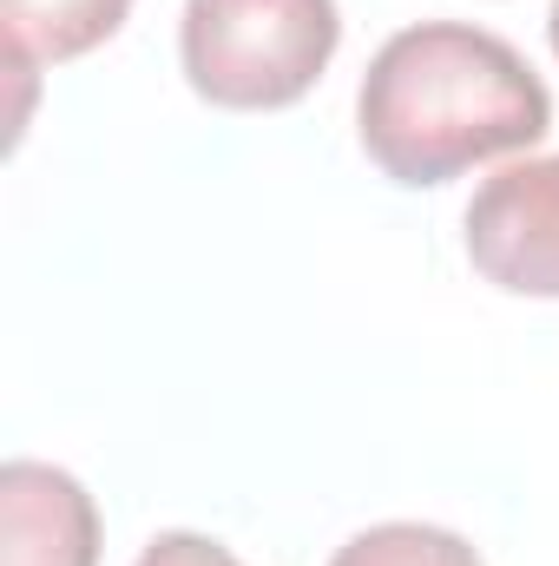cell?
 Masks as SVG:
<instances>
[{
  "label": "cell",
  "mask_w": 559,
  "mask_h": 566,
  "mask_svg": "<svg viewBox=\"0 0 559 566\" xmlns=\"http://www.w3.org/2000/svg\"><path fill=\"white\" fill-rule=\"evenodd\" d=\"M547 40H553V53H559V0H553V13H547Z\"/></svg>",
  "instance_id": "obj_8"
},
{
  "label": "cell",
  "mask_w": 559,
  "mask_h": 566,
  "mask_svg": "<svg viewBox=\"0 0 559 566\" xmlns=\"http://www.w3.org/2000/svg\"><path fill=\"white\" fill-rule=\"evenodd\" d=\"M553 126L547 80L487 27H402L362 73L356 133L395 185H447L487 158L527 151Z\"/></svg>",
  "instance_id": "obj_1"
},
{
  "label": "cell",
  "mask_w": 559,
  "mask_h": 566,
  "mask_svg": "<svg viewBox=\"0 0 559 566\" xmlns=\"http://www.w3.org/2000/svg\"><path fill=\"white\" fill-rule=\"evenodd\" d=\"M126 13H133V0H0L7 73L20 80V99H27L33 66H66L80 53L106 46L126 27Z\"/></svg>",
  "instance_id": "obj_5"
},
{
  "label": "cell",
  "mask_w": 559,
  "mask_h": 566,
  "mask_svg": "<svg viewBox=\"0 0 559 566\" xmlns=\"http://www.w3.org/2000/svg\"><path fill=\"white\" fill-rule=\"evenodd\" d=\"M0 566H99V507L66 468H0Z\"/></svg>",
  "instance_id": "obj_4"
},
{
  "label": "cell",
  "mask_w": 559,
  "mask_h": 566,
  "mask_svg": "<svg viewBox=\"0 0 559 566\" xmlns=\"http://www.w3.org/2000/svg\"><path fill=\"white\" fill-rule=\"evenodd\" d=\"M336 0H184L178 66L218 113H283L336 60Z\"/></svg>",
  "instance_id": "obj_2"
},
{
  "label": "cell",
  "mask_w": 559,
  "mask_h": 566,
  "mask_svg": "<svg viewBox=\"0 0 559 566\" xmlns=\"http://www.w3.org/2000/svg\"><path fill=\"white\" fill-rule=\"evenodd\" d=\"M329 566H481V554L447 534V527H428V521H382V527H362L336 547Z\"/></svg>",
  "instance_id": "obj_6"
},
{
  "label": "cell",
  "mask_w": 559,
  "mask_h": 566,
  "mask_svg": "<svg viewBox=\"0 0 559 566\" xmlns=\"http://www.w3.org/2000/svg\"><path fill=\"white\" fill-rule=\"evenodd\" d=\"M133 566H244L224 541H211V534H184V527H171V534H151L145 541V554Z\"/></svg>",
  "instance_id": "obj_7"
},
{
  "label": "cell",
  "mask_w": 559,
  "mask_h": 566,
  "mask_svg": "<svg viewBox=\"0 0 559 566\" xmlns=\"http://www.w3.org/2000/svg\"><path fill=\"white\" fill-rule=\"evenodd\" d=\"M467 264L507 296H559V151L500 165L467 205Z\"/></svg>",
  "instance_id": "obj_3"
}]
</instances>
